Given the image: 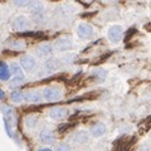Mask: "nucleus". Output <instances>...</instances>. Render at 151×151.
Returning <instances> with one entry per match:
<instances>
[{
  "instance_id": "6",
  "label": "nucleus",
  "mask_w": 151,
  "mask_h": 151,
  "mask_svg": "<svg viewBox=\"0 0 151 151\" xmlns=\"http://www.w3.org/2000/svg\"><path fill=\"white\" fill-rule=\"evenodd\" d=\"M68 115V110L65 107H53V108H50V111H49V117H52L53 120H63L65 119Z\"/></svg>"
},
{
  "instance_id": "16",
  "label": "nucleus",
  "mask_w": 151,
  "mask_h": 151,
  "mask_svg": "<svg viewBox=\"0 0 151 151\" xmlns=\"http://www.w3.org/2000/svg\"><path fill=\"white\" fill-rule=\"evenodd\" d=\"M10 70H9V67L5 63L0 64V81H9L10 78Z\"/></svg>"
},
{
  "instance_id": "5",
  "label": "nucleus",
  "mask_w": 151,
  "mask_h": 151,
  "mask_svg": "<svg viewBox=\"0 0 151 151\" xmlns=\"http://www.w3.org/2000/svg\"><path fill=\"white\" fill-rule=\"evenodd\" d=\"M73 40L68 37H63V38H59L57 39L55 42V49H58L60 52H65V50H69L73 48Z\"/></svg>"
},
{
  "instance_id": "9",
  "label": "nucleus",
  "mask_w": 151,
  "mask_h": 151,
  "mask_svg": "<svg viewBox=\"0 0 151 151\" xmlns=\"http://www.w3.org/2000/svg\"><path fill=\"white\" fill-rule=\"evenodd\" d=\"M19 65H22L25 70H32L35 67V58L33 55H29V54L23 55L20 58V60H19Z\"/></svg>"
},
{
  "instance_id": "25",
  "label": "nucleus",
  "mask_w": 151,
  "mask_h": 151,
  "mask_svg": "<svg viewBox=\"0 0 151 151\" xmlns=\"http://www.w3.org/2000/svg\"><path fill=\"white\" fill-rule=\"evenodd\" d=\"M74 58H76V54H67L64 58H62V60H63L64 63H70Z\"/></svg>"
},
{
  "instance_id": "20",
  "label": "nucleus",
  "mask_w": 151,
  "mask_h": 151,
  "mask_svg": "<svg viewBox=\"0 0 151 151\" xmlns=\"http://www.w3.org/2000/svg\"><path fill=\"white\" fill-rule=\"evenodd\" d=\"M24 79H25V77H14L12 81H10V83H9V87L10 88H17V87H19L20 84L24 82Z\"/></svg>"
},
{
  "instance_id": "7",
  "label": "nucleus",
  "mask_w": 151,
  "mask_h": 151,
  "mask_svg": "<svg viewBox=\"0 0 151 151\" xmlns=\"http://www.w3.org/2000/svg\"><path fill=\"white\" fill-rule=\"evenodd\" d=\"M39 140L45 145H52L55 141V134L49 129H44L40 131Z\"/></svg>"
},
{
  "instance_id": "28",
  "label": "nucleus",
  "mask_w": 151,
  "mask_h": 151,
  "mask_svg": "<svg viewBox=\"0 0 151 151\" xmlns=\"http://www.w3.org/2000/svg\"><path fill=\"white\" fill-rule=\"evenodd\" d=\"M140 151H150V149H149V146L145 145V146H142V147L140 149Z\"/></svg>"
},
{
  "instance_id": "23",
  "label": "nucleus",
  "mask_w": 151,
  "mask_h": 151,
  "mask_svg": "<svg viewBox=\"0 0 151 151\" xmlns=\"http://www.w3.org/2000/svg\"><path fill=\"white\" fill-rule=\"evenodd\" d=\"M55 151H72V149H70V146L68 144L60 142L55 146Z\"/></svg>"
},
{
  "instance_id": "10",
  "label": "nucleus",
  "mask_w": 151,
  "mask_h": 151,
  "mask_svg": "<svg viewBox=\"0 0 151 151\" xmlns=\"http://www.w3.org/2000/svg\"><path fill=\"white\" fill-rule=\"evenodd\" d=\"M106 125L102 124V122H96L91 126V135L94 137H101L106 134Z\"/></svg>"
},
{
  "instance_id": "3",
  "label": "nucleus",
  "mask_w": 151,
  "mask_h": 151,
  "mask_svg": "<svg viewBox=\"0 0 151 151\" xmlns=\"http://www.w3.org/2000/svg\"><path fill=\"white\" fill-rule=\"evenodd\" d=\"M122 35H124V29H122L121 25H112L108 29V38H110V40L113 42V43L120 42Z\"/></svg>"
},
{
  "instance_id": "15",
  "label": "nucleus",
  "mask_w": 151,
  "mask_h": 151,
  "mask_svg": "<svg viewBox=\"0 0 151 151\" xmlns=\"http://www.w3.org/2000/svg\"><path fill=\"white\" fill-rule=\"evenodd\" d=\"M73 141L77 144H87L88 142V134L86 131H78L73 136Z\"/></svg>"
},
{
  "instance_id": "29",
  "label": "nucleus",
  "mask_w": 151,
  "mask_h": 151,
  "mask_svg": "<svg viewBox=\"0 0 151 151\" xmlns=\"http://www.w3.org/2000/svg\"><path fill=\"white\" fill-rule=\"evenodd\" d=\"M38 151H52V150L50 149H39Z\"/></svg>"
},
{
  "instance_id": "4",
  "label": "nucleus",
  "mask_w": 151,
  "mask_h": 151,
  "mask_svg": "<svg viewBox=\"0 0 151 151\" xmlns=\"http://www.w3.org/2000/svg\"><path fill=\"white\" fill-rule=\"evenodd\" d=\"M29 24H30L29 19H28L27 17H24V15H20V17H17L15 19H14L13 28L18 32H23V30H25V29L29 28Z\"/></svg>"
},
{
  "instance_id": "19",
  "label": "nucleus",
  "mask_w": 151,
  "mask_h": 151,
  "mask_svg": "<svg viewBox=\"0 0 151 151\" xmlns=\"http://www.w3.org/2000/svg\"><path fill=\"white\" fill-rule=\"evenodd\" d=\"M10 100L14 103H20L23 101V92H20V91H13L10 93Z\"/></svg>"
},
{
  "instance_id": "1",
  "label": "nucleus",
  "mask_w": 151,
  "mask_h": 151,
  "mask_svg": "<svg viewBox=\"0 0 151 151\" xmlns=\"http://www.w3.org/2000/svg\"><path fill=\"white\" fill-rule=\"evenodd\" d=\"M45 101L48 102H55V101H59L62 98V89L59 87H55V86H49V87H45L43 89V96Z\"/></svg>"
},
{
  "instance_id": "8",
  "label": "nucleus",
  "mask_w": 151,
  "mask_h": 151,
  "mask_svg": "<svg viewBox=\"0 0 151 151\" xmlns=\"http://www.w3.org/2000/svg\"><path fill=\"white\" fill-rule=\"evenodd\" d=\"M23 100L29 103H39L42 101V94L39 91H27L23 92Z\"/></svg>"
},
{
  "instance_id": "13",
  "label": "nucleus",
  "mask_w": 151,
  "mask_h": 151,
  "mask_svg": "<svg viewBox=\"0 0 151 151\" xmlns=\"http://www.w3.org/2000/svg\"><path fill=\"white\" fill-rule=\"evenodd\" d=\"M28 8H29V10L33 15H35V14H42L44 5L42 1H30L28 4Z\"/></svg>"
},
{
  "instance_id": "18",
  "label": "nucleus",
  "mask_w": 151,
  "mask_h": 151,
  "mask_svg": "<svg viewBox=\"0 0 151 151\" xmlns=\"http://www.w3.org/2000/svg\"><path fill=\"white\" fill-rule=\"evenodd\" d=\"M9 70H10V73L15 74L17 77H24V73L22 72L20 65L17 64V63H13V64H10V68H9Z\"/></svg>"
},
{
  "instance_id": "12",
  "label": "nucleus",
  "mask_w": 151,
  "mask_h": 151,
  "mask_svg": "<svg viewBox=\"0 0 151 151\" xmlns=\"http://www.w3.org/2000/svg\"><path fill=\"white\" fill-rule=\"evenodd\" d=\"M73 12H74V8L70 4H62V5L58 6V9H57V14L63 18L69 17L70 14H73Z\"/></svg>"
},
{
  "instance_id": "22",
  "label": "nucleus",
  "mask_w": 151,
  "mask_h": 151,
  "mask_svg": "<svg viewBox=\"0 0 151 151\" xmlns=\"http://www.w3.org/2000/svg\"><path fill=\"white\" fill-rule=\"evenodd\" d=\"M8 45L12 49H17V50H19V49H23L24 48V43H23L22 40H10L8 43Z\"/></svg>"
},
{
  "instance_id": "27",
  "label": "nucleus",
  "mask_w": 151,
  "mask_h": 151,
  "mask_svg": "<svg viewBox=\"0 0 151 151\" xmlns=\"http://www.w3.org/2000/svg\"><path fill=\"white\" fill-rule=\"evenodd\" d=\"M4 98H5V93H4V91L0 88V101H3Z\"/></svg>"
},
{
  "instance_id": "26",
  "label": "nucleus",
  "mask_w": 151,
  "mask_h": 151,
  "mask_svg": "<svg viewBox=\"0 0 151 151\" xmlns=\"http://www.w3.org/2000/svg\"><path fill=\"white\" fill-rule=\"evenodd\" d=\"M14 4L18 6H27L28 4H29V1H28V0H20V1H19V0H15Z\"/></svg>"
},
{
  "instance_id": "2",
  "label": "nucleus",
  "mask_w": 151,
  "mask_h": 151,
  "mask_svg": "<svg viewBox=\"0 0 151 151\" xmlns=\"http://www.w3.org/2000/svg\"><path fill=\"white\" fill-rule=\"evenodd\" d=\"M77 34L81 39H89L94 35V29L91 24H87V23H82L79 24L77 28Z\"/></svg>"
},
{
  "instance_id": "24",
  "label": "nucleus",
  "mask_w": 151,
  "mask_h": 151,
  "mask_svg": "<svg viewBox=\"0 0 151 151\" xmlns=\"http://www.w3.org/2000/svg\"><path fill=\"white\" fill-rule=\"evenodd\" d=\"M1 111L4 112V115H6V116H12L13 115V108L10 106H3Z\"/></svg>"
},
{
  "instance_id": "11",
  "label": "nucleus",
  "mask_w": 151,
  "mask_h": 151,
  "mask_svg": "<svg viewBox=\"0 0 151 151\" xmlns=\"http://www.w3.org/2000/svg\"><path fill=\"white\" fill-rule=\"evenodd\" d=\"M60 65V60L57 59V58H48L44 62V68L47 72H54L59 68Z\"/></svg>"
},
{
  "instance_id": "17",
  "label": "nucleus",
  "mask_w": 151,
  "mask_h": 151,
  "mask_svg": "<svg viewBox=\"0 0 151 151\" xmlns=\"http://www.w3.org/2000/svg\"><path fill=\"white\" fill-rule=\"evenodd\" d=\"M24 122H25V126L28 127V129H34V127L37 126V124H38V119L33 115H28L25 117Z\"/></svg>"
},
{
  "instance_id": "21",
  "label": "nucleus",
  "mask_w": 151,
  "mask_h": 151,
  "mask_svg": "<svg viewBox=\"0 0 151 151\" xmlns=\"http://www.w3.org/2000/svg\"><path fill=\"white\" fill-rule=\"evenodd\" d=\"M134 141H135V139H131L129 141H126V142H121V146L117 147L116 151H129L131 146L134 145Z\"/></svg>"
},
{
  "instance_id": "14",
  "label": "nucleus",
  "mask_w": 151,
  "mask_h": 151,
  "mask_svg": "<svg viewBox=\"0 0 151 151\" xmlns=\"http://www.w3.org/2000/svg\"><path fill=\"white\" fill-rule=\"evenodd\" d=\"M52 52H53V47L50 44H47V43L42 44L37 48V54L39 57H47V55H49Z\"/></svg>"
}]
</instances>
